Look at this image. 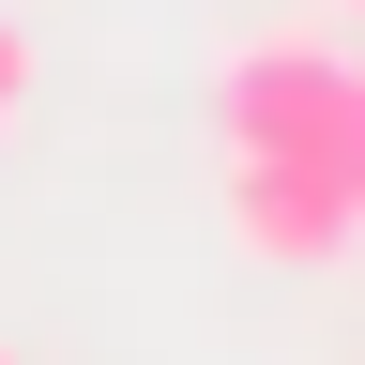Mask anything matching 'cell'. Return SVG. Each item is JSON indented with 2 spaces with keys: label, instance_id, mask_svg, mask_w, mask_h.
Listing matches in <instances>:
<instances>
[{
  "label": "cell",
  "instance_id": "6da1fadb",
  "mask_svg": "<svg viewBox=\"0 0 365 365\" xmlns=\"http://www.w3.org/2000/svg\"><path fill=\"white\" fill-rule=\"evenodd\" d=\"M350 91L365 61H335L319 31H259V46H228V76H213V122H228V153H335V122H350Z\"/></svg>",
  "mask_w": 365,
  "mask_h": 365
},
{
  "label": "cell",
  "instance_id": "7a4b0ae2",
  "mask_svg": "<svg viewBox=\"0 0 365 365\" xmlns=\"http://www.w3.org/2000/svg\"><path fill=\"white\" fill-rule=\"evenodd\" d=\"M228 244L274 259V274H335L365 228L335 198V168H304V153H228Z\"/></svg>",
  "mask_w": 365,
  "mask_h": 365
},
{
  "label": "cell",
  "instance_id": "3957f363",
  "mask_svg": "<svg viewBox=\"0 0 365 365\" xmlns=\"http://www.w3.org/2000/svg\"><path fill=\"white\" fill-rule=\"evenodd\" d=\"M31 91H46V46H31L16 16H0V137H16V122H31Z\"/></svg>",
  "mask_w": 365,
  "mask_h": 365
},
{
  "label": "cell",
  "instance_id": "277c9868",
  "mask_svg": "<svg viewBox=\"0 0 365 365\" xmlns=\"http://www.w3.org/2000/svg\"><path fill=\"white\" fill-rule=\"evenodd\" d=\"M319 168H335V198H350V228H365V91H350V122H335V153H319Z\"/></svg>",
  "mask_w": 365,
  "mask_h": 365
},
{
  "label": "cell",
  "instance_id": "5b68a950",
  "mask_svg": "<svg viewBox=\"0 0 365 365\" xmlns=\"http://www.w3.org/2000/svg\"><path fill=\"white\" fill-rule=\"evenodd\" d=\"M335 16H365V0H335Z\"/></svg>",
  "mask_w": 365,
  "mask_h": 365
},
{
  "label": "cell",
  "instance_id": "8992f818",
  "mask_svg": "<svg viewBox=\"0 0 365 365\" xmlns=\"http://www.w3.org/2000/svg\"><path fill=\"white\" fill-rule=\"evenodd\" d=\"M0 365H16V350H0Z\"/></svg>",
  "mask_w": 365,
  "mask_h": 365
}]
</instances>
